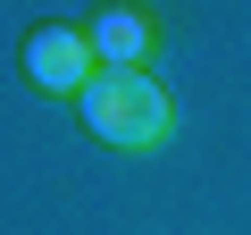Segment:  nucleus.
I'll list each match as a JSON object with an SVG mask.
<instances>
[{"label":"nucleus","instance_id":"1","mask_svg":"<svg viewBox=\"0 0 251 235\" xmlns=\"http://www.w3.org/2000/svg\"><path fill=\"white\" fill-rule=\"evenodd\" d=\"M75 118L92 143H117V151H151L168 135V92L143 76V67H100L84 92H75Z\"/></svg>","mask_w":251,"mask_h":235},{"label":"nucleus","instance_id":"2","mask_svg":"<svg viewBox=\"0 0 251 235\" xmlns=\"http://www.w3.org/2000/svg\"><path fill=\"white\" fill-rule=\"evenodd\" d=\"M100 67H92V42L84 26H34L25 34V84L34 92H84Z\"/></svg>","mask_w":251,"mask_h":235},{"label":"nucleus","instance_id":"3","mask_svg":"<svg viewBox=\"0 0 251 235\" xmlns=\"http://www.w3.org/2000/svg\"><path fill=\"white\" fill-rule=\"evenodd\" d=\"M84 42H92V67H143L151 59V17L134 0H109V9H92Z\"/></svg>","mask_w":251,"mask_h":235}]
</instances>
